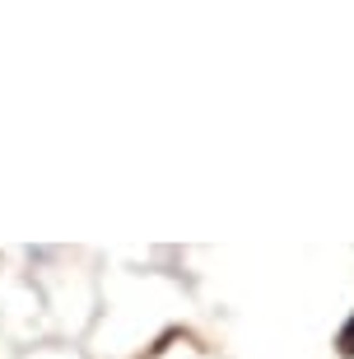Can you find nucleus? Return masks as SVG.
<instances>
[{
    "label": "nucleus",
    "mask_w": 354,
    "mask_h": 359,
    "mask_svg": "<svg viewBox=\"0 0 354 359\" xmlns=\"http://www.w3.org/2000/svg\"><path fill=\"white\" fill-rule=\"evenodd\" d=\"M341 346H345V355H354V322L345 327V336H341Z\"/></svg>",
    "instance_id": "nucleus-1"
}]
</instances>
